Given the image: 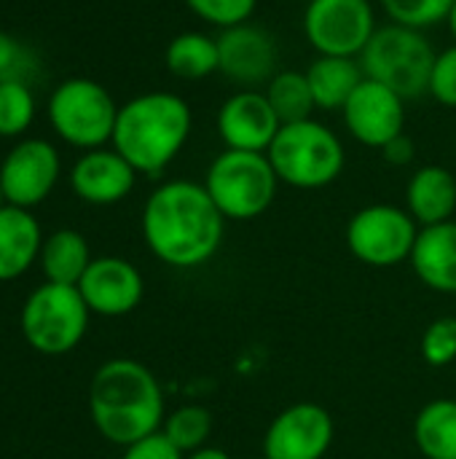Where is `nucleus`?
I'll return each mask as SVG.
<instances>
[{"instance_id":"1","label":"nucleus","mask_w":456,"mask_h":459,"mask_svg":"<svg viewBox=\"0 0 456 459\" xmlns=\"http://www.w3.org/2000/svg\"><path fill=\"white\" fill-rule=\"evenodd\" d=\"M226 218L204 183H161L142 207V239L167 266L194 269L207 264L223 245Z\"/></svg>"},{"instance_id":"2","label":"nucleus","mask_w":456,"mask_h":459,"mask_svg":"<svg viewBox=\"0 0 456 459\" xmlns=\"http://www.w3.org/2000/svg\"><path fill=\"white\" fill-rule=\"evenodd\" d=\"M89 414L102 438L126 449L161 430V385L153 371L137 360H108L89 385Z\"/></svg>"},{"instance_id":"3","label":"nucleus","mask_w":456,"mask_h":459,"mask_svg":"<svg viewBox=\"0 0 456 459\" xmlns=\"http://www.w3.org/2000/svg\"><path fill=\"white\" fill-rule=\"evenodd\" d=\"M194 129L191 105L175 91H145L118 108L113 148L142 175L164 172Z\"/></svg>"},{"instance_id":"4","label":"nucleus","mask_w":456,"mask_h":459,"mask_svg":"<svg viewBox=\"0 0 456 459\" xmlns=\"http://www.w3.org/2000/svg\"><path fill=\"white\" fill-rule=\"evenodd\" d=\"M266 156L280 183L298 191L325 188L336 183L347 167L344 143L317 118L282 124Z\"/></svg>"},{"instance_id":"5","label":"nucleus","mask_w":456,"mask_h":459,"mask_svg":"<svg viewBox=\"0 0 456 459\" xmlns=\"http://www.w3.org/2000/svg\"><path fill=\"white\" fill-rule=\"evenodd\" d=\"M435 56L438 51L427 40L425 30L390 22L374 32L357 59L366 78L392 89L403 100H414L427 94Z\"/></svg>"},{"instance_id":"6","label":"nucleus","mask_w":456,"mask_h":459,"mask_svg":"<svg viewBox=\"0 0 456 459\" xmlns=\"http://www.w3.org/2000/svg\"><path fill=\"white\" fill-rule=\"evenodd\" d=\"M204 188L226 221H253L274 204L280 178L266 153L226 148L207 167Z\"/></svg>"},{"instance_id":"7","label":"nucleus","mask_w":456,"mask_h":459,"mask_svg":"<svg viewBox=\"0 0 456 459\" xmlns=\"http://www.w3.org/2000/svg\"><path fill=\"white\" fill-rule=\"evenodd\" d=\"M118 105L110 91L91 78H67L48 97L54 132L75 148H102L113 140Z\"/></svg>"},{"instance_id":"8","label":"nucleus","mask_w":456,"mask_h":459,"mask_svg":"<svg viewBox=\"0 0 456 459\" xmlns=\"http://www.w3.org/2000/svg\"><path fill=\"white\" fill-rule=\"evenodd\" d=\"M89 328V307L75 285L46 282L30 293L22 309V333L40 355L75 350Z\"/></svg>"},{"instance_id":"9","label":"nucleus","mask_w":456,"mask_h":459,"mask_svg":"<svg viewBox=\"0 0 456 459\" xmlns=\"http://www.w3.org/2000/svg\"><path fill=\"white\" fill-rule=\"evenodd\" d=\"M419 237V223L406 207L368 204L347 223L349 253L374 269H390L411 258Z\"/></svg>"},{"instance_id":"10","label":"nucleus","mask_w":456,"mask_h":459,"mask_svg":"<svg viewBox=\"0 0 456 459\" xmlns=\"http://www.w3.org/2000/svg\"><path fill=\"white\" fill-rule=\"evenodd\" d=\"M376 30L371 0H309L304 8V35L320 56L357 59Z\"/></svg>"},{"instance_id":"11","label":"nucleus","mask_w":456,"mask_h":459,"mask_svg":"<svg viewBox=\"0 0 456 459\" xmlns=\"http://www.w3.org/2000/svg\"><path fill=\"white\" fill-rule=\"evenodd\" d=\"M333 436V417L325 406L296 403L271 420L261 449L263 459H325Z\"/></svg>"},{"instance_id":"12","label":"nucleus","mask_w":456,"mask_h":459,"mask_svg":"<svg viewBox=\"0 0 456 459\" xmlns=\"http://www.w3.org/2000/svg\"><path fill=\"white\" fill-rule=\"evenodd\" d=\"M220 51V70L228 81L239 89H261L266 86L280 70V48L274 35L266 27L253 22L228 27L218 35Z\"/></svg>"},{"instance_id":"13","label":"nucleus","mask_w":456,"mask_h":459,"mask_svg":"<svg viewBox=\"0 0 456 459\" xmlns=\"http://www.w3.org/2000/svg\"><path fill=\"white\" fill-rule=\"evenodd\" d=\"M341 116L347 132L366 148L382 151L406 132V100L371 78L355 89Z\"/></svg>"},{"instance_id":"14","label":"nucleus","mask_w":456,"mask_h":459,"mask_svg":"<svg viewBox=\"0 0 456 459\" xmlns=\"http://www.w3.org/2000/svg\"><path fill=\"white\" fill-rule=\"evenodd\" d=\"M59 180V153L48 140H24L0 164L5 202L22 210L40 204Z\"/></svg>"},{"instance_id":"15","label":"nucleus","mask_w":456,"mask_h":459,"mask_svg":"<svg viewBox=\"0 0 456 459\" xmlns=\"http://www.w3.org/2000/svg\"><path fill=\"white\" fill-rule=\"evenodd\" d=\"M218 134L231 151L266 153L282 129L263 89H237L218 108Z\"/></svg>"},{"instance_id":"16","label":"nucleus","mask_w":456,"mask_h":459,"mask_svg":"<svg viewBox=\"0 0 456 459\" xmlns=\"http://www.w3.org/2000/svg\"><path fill=\"white\" fill-rule=\"evenodd\" d=\"M78 290L89 312L102 317H121L137 309L142 301V274L124 258H94L78 282Z\"/></svg>"},{"instance_id":"17","label":"nucleus","mask_w":456,"mask_h":459,"mask_svg":"<svg viewBox=\"0 0 456 459\" xmlns=\"http://www.w3.org/2000/svg\"><path fill=\"white\" fill-rule=\"evenodd\" d=\"M134 183L137 169L116 148L86 151L70 172L73 191L89 204H116L132 194Z\"/></svg>"},{"instance_id":"18","label":"nucleus","mask_w":456,"mask_h":459,"mask_svg":"<svg viewBox=\"0 0 456 459\" xmlns=\"http://www.w3.org/2000/svg\"><path fill=\"white\" fill-rule=\"evenodd\" d=\"M409 261L425 288L456 296V221L419 229Z\"/></svg>"},{"instance_id":"19","label":"nucleus","mask_w":456,"mask_h":459,"mask_svg":"<svg viewBox=\"0 0 456 459\" xmlns=\"http://www.w3.org/2000/svg\"><path fill=\"white\" fill-rule=\"evenodd\" d=\"M406 210L419 223V229L454 221V172L446 169V167H441V164H425V167H419L411 175L409 186H406Z\"/></svg>"},{"instance_id":"20","label":"nucleus","mask_w":456,"mask_h":459,"mask_svg":"<svg viewBox=\"0 0 456 459\" xmlns=\"http://www.w3.org/2000/svg\"><path fill=\"white\" fill-rule=\"evenodd\" d=\"M40 226L30 210L5 204L0 210V282L22 277L40 255Z\"/></svg>"},{"instance_id":"21","label":"nucleus","mask_w":456,"mask_h":459,"mask_svg":"<svg viewBox=\"0 0 456 459\" xmlns=\"http://www.w3.org/2000/svg\"><path fill=\"white\" fill-rule=\"evenodd\" d=\"M314 94L317 110H344L347 100L366 81L363 65L355 56H314L304 70Z\"/></svg>"},{"instance_id":"22","label":"nucleus","mask_w":456,"mask_h":459,"mask_svg":"<svg viewBox=\"0 0 456 459\" xmlns=\"http://www.w3.org/2000/svg\"><path fill=\"white\" fill-rule=\"evenodd\" d=\"M167 70L175 78L183 81H202L210 78L212 73L220 70V51H218V38L207 32H180L169 40L164 51Z\"/></svg>"},{"instance_id":"23","label":"nucleus","mask_w":456,"mask_h":459,"mask_svg":"<svg viewBox=\"0 0 456 459\" xmlns=\"http://www.w3.org/2000/svg\"><path fill=\"white\" fill-rule=\"evenodd\" d=\"M414 444L425 459H456V401L438 398L414 420Z\"/></svg>"},{"instance_id":"24","label":"nucleus","mask_w":456,"mask_h":459,"mask_svg":"<svg viewBox=\"0 0 456 459\" xmlns=\"http://www.w3.org/2000/svg\"><path fill=\"white\" fill-rule=\"evenodd\" d=\"M40 264H43V274L48 282L56 285H75L81 282V277L86 274L91 255H89V245L86 239L73 231V229H59L54 231L43 247H40Z\"/></svg>"},{"instance_id":"25","label":"nucleus","mask_w":456,"mask_h":459,"mask_svg":"<svg viewBox=\"0 0 456 459\" xmlns=\"http://www.w3.org/2000/svg\"><path fill=\"white\" fill-rule=\"evenodd\" d=\"M263 94L269 97V102H271V108L282 124L306 121L317 110L309 78L301 70H280L263 86Z\"/></svg>"},{"instance_id":"26","label":"nucleus","mask_w":456,"mask_h":459,"mask_svg":"<svg viewBox=\"0 0 456 459\" xmlns=\"http://www.w3.org/2000/svg\"><path fill=\"white\" fill-rule=\"evenodd\" d=\"M161 433L188 457L207 446L212 436V414L204 406H180L164 417Z\"/></svg>"},{"instance_id":"27","label":"nucleus","mask_w":456,"mask_h":459,"mask_svg":"<svg viewBox=\"0 0 456 459\" xmlns=\"http://www.w3.org/2000/svg\"><path fill=\"white\" fill-rule=\"evenodd\" d=\"M35 118V100L27 83L16 78H0V137H16L27 132Z\"/></svg>"},{"instance_id":"28","label":"nucleus","mask_w":456,"mask_h":459,"mask_svg":"<svg viewBox=\"0 0 456 459\" xmlns=\"http://www.w3.org/2000/svg\"><path fill=\"white\" fill-rule=\"evenodd\" d=\"M379 3L390 16V22L414 30H427L449 19L456 0H379Z\"/></svg>"},{"instance_id":"29","label":"nucleus","mask_w":456,"mask_h":459,"mask_svg":"<svg viewBox=\"0 0 456 459\" xmlns=\"http://www.w3.org/2000/svg\"><path fill=\"white\" fill-rule=\"evenodd\" d=\"M188 11L220 32L253 19L258 0H185Z\"/></svg>"},{"instance_id":"30","label":"nucleus","mask_w":456,"mask_h":459,"mask_svg":"<svg viewBox=\"0 0 456 459\" xmlns=\"http://www.w3.org/2000/svg\"><path fill=\"white\" fill-rule=\"evenodd\" d=\"M422 360L433 368H446L456 360V317H438L433 320L419 344Z\"/></svg>"},{"instance_id":"31","label":"nucleus","mask_w":456,"mask_h":459,"mask_svg":"<svg viewBox=\"0 0 456 459\" xmlns=\"http://www.w3.org/2000/svg\"><path fill=\"white\" fill-rule=\"evenodd\" d=\"M427 94L438 105L456 110V43H452L443 51H438L435 65H433V75H430Z\"/></svg>"},{"instance_id":"32","label":"nucleus","mask_w":456,"mask_h":459,"mask_svg":"<svg viewBox=\"0 0 456 459\" xmlns=\"http://www.w3.org/2000/svg\"><path fill=\"white\" fill-rule=\"evenodd\" d=\"M121 459H185V455L159 430V433L126 446Z\"/></svg>"},{"instance_id":"33","label":"nucleus","mask_w":456,"mask_h":459,"mask_svg":"<svg viewBox=\"0 0 456 459\" xmlns=\"http://www.w3.org/2000/svg\"><path fill=\"white\" fill-rule=\"evenodd\" d=\"M414 153H417L414 140H411V137H406V132L382 148L384 161H387V164H392V167H406V164H411V161H414Z\"/></svg>"},{"instance_id":"34","label":"nucleus","mask_w":456,"mask_h":459,"mask_svg":"<svg viewBox=\"0 0 456 459\" xmlns=\"http://www.w3.org/2000/svg\"><path fill=\"white\" fill-rule=\"evenodd\" d=\"M16 56H19V46H16V40H13L11 35L0 32V78H8L5 73L13 67Z\"/></svg>"},{"instance_id":"35","label":"nucleus","mask_w":456,"mask_h":459,"mask_svg":"<svg viewBox=\"0 0 456 459\" xmlns=\"http://www.w3.org/2000/svg\"><path fill=\"white\" fill-rule=\"evenodd\" d=\"M185 459H234L228 452H223V449H212V446H204V449H199V452H194V455H188Z\"/></svg>"},{"instance_id":"36","label":"nucleus","mask_w":456,"mask_h":459,"mask_svg":"<svg viewBox=\"0 0 456 459\" xmlns=\"http://www.w3.org/2000/svg\"><path fill=\"white\" fill-rule=\"evenodd\" d=\"M446 24H449V32H452V38H454L456 43V3L454 8H452V13H449V19H446Z\"/></svg>"},{"instance_id":"37","label":"nucleus","mask_w":456,"mask_h":459,"mask_svg":"<svg viewBox=\"0 0 456 459\" xmlns=\"http://www.w3.org/2000/svg\"><path fill=\"white\" fill-rule=\"evenodd\" d=\"M5 204H8V202H5V194H3V186H0V210H3Z\"/></svg>"}]
</instances>
